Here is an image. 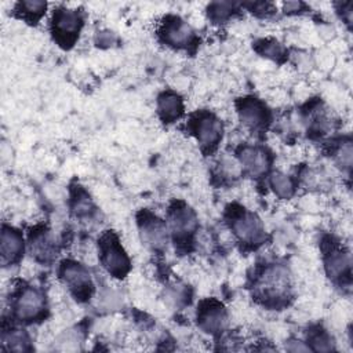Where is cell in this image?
I'll use <instances>...</instances> for the list:
<instances>
[{
	"mask_svg": "<svg viewBox=\"0 0 353 353\" xmlns=\"http://www.w3.org/2000/svg\"><path fill=\"white\" fill-rule=\"evenodd\" d=\"M99 247V261L109 274L117 279H123L131 268L130 258L124 251L117 236L108 232L101 236L98 241Z\"/></svg>",
	"mask_w": 353,
	"mask_h": 353,
	"instance_id": "obj_1",
	"label": "cell"
},
{
	"mask_svg": "<svg viewBox=\"0 0 353 353\" xmlns=\"http://www.w3.org/2000/svg\"><path fill=\"white\" fill-rule=\"evenodd\" d=\"M229 225L234 236L244 244L259 245L265 241L266 234L261 219L241 207L229 210Z\"/></svg>",
	"mask_w": 353,
	"mask_h": 353,
	"instance_id": "obj_2",
	"label": "cell"
},
{
	"mask_svg": "<svg viewBox=\"0 0 353 353\" xmlns=\"http://www.w3.org/2000/svg\"><path fill=\"white\" fill-rule=\"evenodd\" d=\"M83 15L77 10L58 8L52 12L51 32L55 41L62 47H70L77 40L83 28Z\"/></svg>",
	"mask_w": 353,
	"mask_h": 353,
	"instance_id": "obj_3",
	"label": "cell"
},
{
	"mask_svg": "<svg viewBox=\"0 0 353 353\" xmlns=\"http://www.w3.org/2000/svg\"><path fill=\"white\" fill-rule=\"evenodd\" d=\"M189 131L194 135L203 150H214L222 139V123L212 113L199 112L189 121Z\"/></svg>",
	"mask_w": 353,
	"mask_h": 353,
	"instance_id": "obj_4",
	"label": "cell"
},
{
	"mask_svg": "<svg viewBox=\"0 0 353 353\" xmlns=\"http://www.w3.org/2000/svg\"><path fill=\"white\" fill-rule=\"evenodd\" d=\"M12 310L19 321H34L44 316L46 296L36 287L21 288L12 301Z\"/></svg>",
	"mask_w": 353,
	"mask_h": 353,
	"instance_id": "obj_5",
	"label": "cell"
},
{
	"mask_svg": "<svg viewBox=\"0 0 353 353\" xmlns=\"http://www.w3.org/2000/svg\"><path fill=\"white\" fill-rule=\"evenodd\" d=\"M59 277L77 299L84 301L91 296L92 280L83 265L74 261H63L59 268Z\"/></svg>",
	"mask_w": 353,
	"mask_h": 353,
	"instance_id": "obj_6",
	"label": "cell"
},
{
	"mask_svg": "<svg viewBox=\"0 0 353 353\" xmlns=\"http://www.w3.org/2000/svg\"><path fill=\"white\" fill-rule=\"evenodd\" d=\"M159 36L167 46L179 50L190 47L196 40L192 26L175 15H168L164 18L159 29Z\"/></svg>",
	"mask_w": 353,
	"mask_h": 353,
	"instance_id": "obj_7",
	"label": "cell"
},
{
	"mask_svg": "<svg viewBox=\"0 0 353 353\" xmlns=\"http://www.w3.org/2000/svg\"><path fill=\"white\" fill-rule=\"evenodd\" d=\"M168 225L175 243H190L197 230V218L186 204L178 203L168 212Z\"/></svg>",
	"mask_w": 353,
	"mask_h": 353,
	"instance_id": "obj_8",
	"label": "cell"
},
{
	"mask_svg": "<svg viewBox=\"0 0 353 353\" xmlns=\"http://www.w3.org/2000/svg\"><path fill=\"white\" fill-rule=\"evenodd\" d=\"M290 291V277L283 266L266 268L258 280V292L266 299H283Z\"/></svg>",
	"mask_w": 353,
	"mask_h": 353,
	"instance_id": "obj_9",
	"label": "cell"
},
{
	"mask_svg": "<svg viewBox=\"0 0 353 353\" xmlns=\"http://www.w3.org/2000/svg\"><path fill=\"white\" fill-rule=\"evenodd\" d=\"M324 268L332 280H350V254L332 240L324 247Z\"/></svg>",
	"mask_w": 353,
	"mask_h": 353,
	"instance_id": "obj_10",
	"label": "cell"
},
{
	"mask_svg": "<svg viewBox=\"0 0 353 353\" xmlns=\"http://www.w3.org/2000/svg\"><path fill=\"white\" fill-rule=\"evenodd\" d=\"M138 226L141 239L146 247L152 248L153 251H159L165 247L168 230L167 225L161 219L148 211H143L138 218Z\"/></svg>",
	"mask_w": 353,
	"mask_h": 353,
	"instance_id": "obj_11",
	"label": "cell"
},
{
	"mask_svg": "<svg viewBox=\"0 0 353 353\" xmlns=\"http://www.w3.org/2000/svg\"><path fill=\"white\" fill-rule=\"evenodd\" d=\"M228 316L223 305L216 299L203 301L197 307V324L199 327L211 334L216 335L226 327Z\"/></svg>",
	"mask_w": 353,
	"mask_h": 353,
	"instance_id": "obj_12",
	"label": "cell"
},
{
	"mask_svg": "<svg viewBox=\"0 0 353 353\" xmlns=\"http://www.w3.org/2000/svg\"><path fill=\"white\" fill-rule=\"evenodd\" d=\"M237 113L241 123L251 130L265 128L270 119V113L265 103L252 97L237 101Z\"/></svg>",
	"mask_w": 353,
	"mask_h": 353,
	"instance_id": "obj_13",
	"label": "cell"
},
{
	"mask_svg": "<svg viewBox=\"0 0 353 353\" xmlns=\"http://www.w3.org/2000/svg\"><path fill=\"white\" fill-rule=\"evenodd\" d=\"M237 160L247 174L251 176H262L270 167V154L258 146H243L237 152Z\"/></svg>",
	"mask_w": 353,
	"mask_h": 353,
	"instance_id": "obj_14",
	"label": "cell"
},
{
	"mask_svg": "<svg viewBox=\"0 0 353 353\" xmlns=\"http://www.w3.org/2000/svg\"><path fill=\"white\" fill-rule=\"evenodd\" d=\"M23 252V237L19 230L3 225L1 228V243H0V254L1 263L4 266L12 265L18 262Z\"/></svg>",
	"mask_w": 353,
	"mask_h": 353,
	"instance_id": "obj_15",
	"label": "cell"
},
{
	"mask_svg": "<svg viewBox=\"0 0 353 353\" xmlns=\"http://www.w3.org/2000/svg\"><path fill=\"white\" fill-rule=\"evenodd\" d=\"M157 112L163 121L172 123L183 112V103L179 95L171 91H164L157 98Z\"/></svg>",
	"mask_w": 353,
	"mask_h": 353,
	"instance_id": "obj_16",
	"label": "cell"
},
{
	"mask_svg": "<svg viewBox=\"0 0 353 353\" xmlns=\"http://www.w3.org/2000/svg\"><path fill=\"white\" fill-rule=\"evenodd\" d=\"M54 240L51 239L48 230L41 229L30 234V251L40 261H48L54 254Z\"/></svg>",
	"mask_w": 353,
	"mask_h": 353,
	"instance_id": "obj_17",
	"label": "cell"
},
{
	"mask_svg": "<svg viewBox=\"0 0 353 353\" xmlns=\"http://www.w3.org/2000/svg\"><path fill=\"white\" fill-rule=\"evenodd\" d=\"M3 347L14 352H28L30 350L29 335L19 328H10L3 331Z\"/></svg>",
	"mask_w": 353,
	"mask_h": 353,
	"instance_id": "obj_18",
	"label": "cell"
},
{
	"mask_svg": "<svg viewBox=\"0 0 353 353\" xmlns=\"http://www.w3.org/2000/svg\"><path fill=\"white\" fill-rule=\"evenodd\" d=\"M270 186H272L273 192L276 193V196H279L280 199H290L295 192L294 181L283 172L272 174Z\"/></svg>",
	"mask_w": 353,
	"mask_h": 353,
	"instance_id": "obj_19",
	"label": "cell"
},
{
	"mask_svg": "<svg viewBox=\"0 0 353 353\" xmlns=\"http://www.w3.org/2000/svg\"><path fill=\"white\" fill-rule=\"evenodd\" d=\"M47 8V3L44 1H19L17 4V11L21 14V18L29 21V22H36L39 21Z\"/></svg>",
	"mask_w": 353,
	"mask_h": 353,
	"instance_id": "obj_20",
	"label": "cell"
},
{
	"mask_svg": "<svg viewBox=\"0 0 353 353\" xmlns=\"http://www.w3.org/2000/svg\"><path fill=\"white\" fill-rule=\"evenodd\" d=\"M256 51L266 57V58H270L273 61H280L284 55H285V50L284 47L274 39H263V40H259L255 46Z\"/></svg>",
	"mask_w": 353,
	"mask_h": 353,
	"instance_id": "obj_21",
	"label": "cell"
},
{
	"mask_svg": "<svg viewBox=\"0 0 353 353\" xmlns=\"http://www.w3.org/2000/svg\"><path fill=\"white\" fill-rule=\"evenodd\" d=\"M307 346L310 347V350H320V352H328L334 349V342L330 338V335L321 330L317 328L314 331H310L307 335Z\"/></svg>",
	"mask_w": 353,
	"mask_h": 353,
	"instance_id": "obj_22",
	"label": "cell"
},
{
	"mask_svg": "<svg viewBox=\"0 0 353 353\" xmlns=\"http://www.w3.org/2000/svg\"><path fill=\"white\" fill-rule=\"evenodd\" d=\"M236 4L228 3V1H216L211 3L208 6V17L214 22H223L230 18V15L234 12Z\"/></svg>",
	"mask_w": 353,
	"mask_h": 353,
	"instance_id": "obj_23",
	"label": "cell"
},
{
	"mask_svg": "<svg viewBox=\"0 0 353 353\" xmlns=\"http://www.w3.org/2000/svg\"><path fill=\"white\" fill-rule=\"evenodd\" d=\"M334 156L338 160V163L342 165V168L349 170L352 165V142L349 139L342 141V143L336 146Z\"/></svg>",
	"mask_w": 353,
	"mask_h": 353,
	"instance_id": "obj_24",
	"label": "cell"
},
{
	"mask_svg": "<svg viewBox=\"0 0 353 353\" xmlns=\"http://www.w3.org/2000/svg\"><path fill=\"white\" fill-rule=\"evenodd\" d=\"M114 40H116L114 34H113L112 32H109V30H105V32L98 33V37H97L98 46H99V44H101V46H110V44L114 43Z\"/></svg>",
	"mask_w": 353,
	"mask_h": 353,
	"instance_id": "obj_25",
	"label": "cell"
}]
</instances>
